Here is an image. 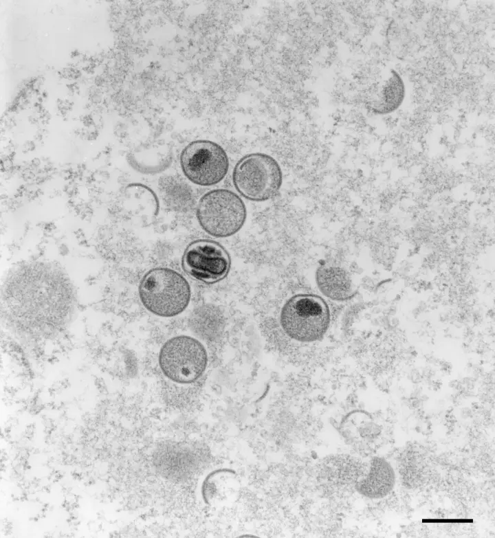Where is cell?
Returning a JSON list of instances; mask_svg holds the SVG:
<instances>
[{
	"mask_svg": "<svg viewBox=\"0 0 495 538\" xmlns=\"http://www.w3.org/2000/svg\"><path fill=\"white\" fill-rule=\"evenodd\" d=\"M5 302L8 314L25 332L47 333L67 318L72 290L67 278L54 265L27 263L12 272Z\"/></svg>",
	"mask_w": 495,
	"mask_h": 538,
	"instance_id": "6da1fadb",
	"label": "cell"
},
{
	"mask_svg": "<svg viewBox=\"0 0 495 538\" xmlns=\"http://www.w3.org/2000/svg\"><path fill=\"white\" fill-rule=\"evenodd\" d=\"M139 295L144 307L152 313L164 317L176 316L188 306L190 287L179 272L167 267H156L147 271L139 285Z\"/></svg>",
	"mask_w": 495,
	"mask_h": 538,
	"instance_id": "7a4b0ae2",
	"label": "cell"
},
{
	"mask_svg": "<svg viewBox=\"0 0 495 538\" xmlns=\"http://www.w3.org/2000/svg\"><path fill=\"white\" fill-rule=\"evenodd\" d=\"M235 189L244 198L265 201L274 197L283 183L280 166L272 156L262 153L245 155L232 172Z\"/></svg>",
	"mask_w": 495,
	"mask_h": 538,
	"instance_id": "3957f363",
	"label": "cell"
},
{
	"mask_svg": "<svg viewBox=\"0 0 495 538\" xmlns=\"http://www.w3.org/2000/svg\"><path fill=\"white\" fill-rule=\"evenodd\" d=\"M196 214L200 226L206 233L217 238H226L242 228L247 210L238 194L221 188L208 192L200 198Z\"/></svg>",
	"mask_w": 495,
	"mask_h": 538,
	"instance_id": "277c9868",
	"label": "cell"
},
{
	"mask_svg": "<svg viewBox=\"0 0 495 538\" xmlns=\"http://www.w3.org/2000/svg\"><path fill=\"white\" fill-rule=\"evenodd\" d=\"M329 310L319 297L300 294L291 298L280 313V324L292 339L307 342L319 339L329 323Z\"/></svg>",
	"mask_w": 495,
	"mask_h": 538,
	"instance_id": "5b68a950",
	"label": "cell"
},
{
	"mask_svg": "<svg viewBox=\"0 0 495 538\" xmlns=\"http://www.w3.org/2000/svg\"><path fill=\"white\" fill-rule=\"evenodd\" d=\"M207 363L205 346L190 336L172 337L160 351L159 364L162 372L168 379L177 383L195 381L204 372Z\"/></svg>",
	"mask_w": 495,
	"mask_h": 538,
	"instance_id": "8992f818",
	"label": "cell"
},
{
	"mask_svg": "<svg viewBox=\"0 0 495 538\" xmlns=\"http://www.w3.org/2000/svg\"><path fill=\"white\" fill-rule=\"evenodd\" d=\"M179 161L185 177L201 186L219 183L229 169V159L225 150L216 142L206 139L190 142L182 150Z\"/></svg>",
	"mask_w": 495,
	"mask_h": 538,
	"instance_id": "52a82bcc",
	"label": "cell"
},
{
	"mask_svg": "<svg viewBox=\"0 0 495 538\" xmlns=\"http://www.w3.org/2000/svg\"><path fill=\"white\" fill-rule=\"evenodd\" d=\"M182 265L190 277L211 284L221 280L227 276L230 267V258L226 249L219 243L199 239L186 247Z\"/></svg>",
	"mask_w": 495,
	"mask_h": 538,
	"instance_id": "ba28073f",
	"label": "cell"
},
{
	"mask_svg": "<svg viewBox=\"0 0 495 538\" xmlns=\"http://www.w3.org/2000/svg\"><path fill=\"white\" fill-rule=\"evenodd\" d=\"M395 480V473L390 464L384 458L375 457L371 461L368 473L355 483V487L364 497L381 499L393 490Z\"/></svg>",
	"mask_w": 495,
	"mask_h": 538,
	"instance_id": "9c48e42d",
	"label": "cell"
},
{
	"mask_svg": "<svg viewBox=\"0 0 495 538\" xmlns=\"http://www.w3.org/2000/svg\"><path fill=\"white\" fill-rule=\"evenodd\" d=\"M406 88L400 74L390 69V75L380 87L374 99L366 103L367 109L377 115H386L394 112L402 104Z\"/></svg>",
	"mask_w": 495,
	"mask_h": 538,
	"instance_id": "30bf717a",
	"label": "cell"
},
{
	"mask_svg": "<svg viewBox=\"0 0 495 538\" xmlns=\"http://www.w3.org/2000/svg\"><path fill=\"white\" fill-rule=\"evenodd\" d=\"M316 278L320 290L332 300H346L353 297L355 293L350 276L342 267L321 266L316 271Z\"/></svg>",
	"mask_w": 495,
	"mask_h": 538,
	"instance_id": "8fae6325",
	"label": "cell"
}]
</instances>
